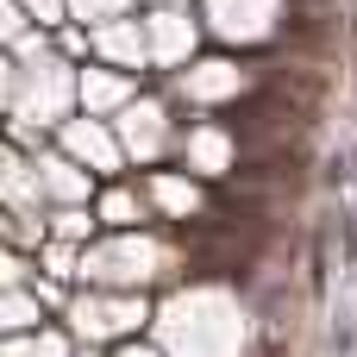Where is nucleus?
Instances as JSON below:
<instances>
[{"label": "nucleus", "mask_w": 357, "mask_h": 357, "mask_svg": "<svg viewBox=\"0 0 357 357\" xmlns=\"http://www.w3.org/2000/svg\"><path fill=\"white\" fill-rule=\"evenodd\" d=\"M169 257H163V245L157 238H113V245H94L88 257H82V276H94V282H113V289H138V282H151V276H169L163 270Z\"/></svg>", "instance_id": "nucleus-1"}, {"label": "nucleus", "mask_w": 357, "mask_h": 357, "mask_svg": "<svg viewBox=\"0 0 357 357\" xmlns=\"http://www.w3.org/2000/svg\"><path fill=\"white\" fill-rule=\"evenodd\" d=\"M138 320H144V301H138L132 289H119V295H75V301H69V326H75V339H88V345L119 339V333H132Z\"/></svg>", "instance_id": "nucleus-2"}, {"label": "nucleus", "mask_w": 357, "mask_h": 357, "mask_svg": "<svg viewBox=\"0 0 357 357\" xmlns=\"http://www.w3.org/2000/svg\"><path fill=\"white\" fill-rule=\"evenodd\" d=\"M163 144H169V119H163V107L144 100V107H132V113L119 119V151H126V157H157Z\"/></svg>", "instance_id": "nucleus-3"}, {"label": "nucleus", "mask_w": 357, "mask_h": 357, "mask_svg": "<svg viewBox=\"0 0 357 357\" xmlns=\"http://www.w3.org/2000/svg\"><path fill=\"white\" fill-rule=\"evenodd\" d=\"M63 144H69V157H82V163H94V169H119V132H100L94 119H69L63 126Z\"/></svg>", "instance_id": "nucleus-4"}, {"label": "nucleus", "mask_w": 357, "mask_h": 357, "mask_svg": "<svg viewBox=\"0 0 357 357\" xmlns=\"http://www.w3.org/2000/svg\"><path fill=\"white\" fill-rule=\"evenodd\" d=\"M144 201H151L163 220H182V226L201 213V188L182 182V176H151V182H144Z\"/></svg>", "instance_id": "nucleus-5"}, {"label": "nucleus", "mask_w": 357, "mask_h": 357, "mask_svg": "<svg viewBox=\"0 0 357 357\" xmlns=\"http://www.w3.org/2000/svg\"><path fill=\"white\" fill-rule=\"evenodd\" d=\"M182 157H188L201 176H226V169H232V138H226L220 126H195V132L182 138Z\"/></svg>", "instance_id": "nucleus-6"}, {"label": "nucleus", "mask_w": 357, "mask_h": 357, "mask_svg": "<svg viewBox=\"0 0 357 357\" xmlns=\"http://www.w3.org/2000/svg\"><path fill=\"white\" fill-rule=\"evenodd\" d=\"M31 169H38L44 201H69V207H75V201H88V176H82L75 163H63V157H38Z\"/></svg>", "instance_id": "nucleus-7"}, {"label": "nucleus", "mask_w": 357, "mask_h": 357, "mask_svg": "<svg viewBox=\"0 0 357 357\" xmlns=\"http://www.w3.org/2000/svg\"><path fill=\"white\" fill-rule=\"evenodd\" d=\"M100 220H107V226H119V232H132V226L144 220V195H132V188H113V195L100 201Z\"/></svg>", "instance_id": "nucleus-8"}, {"label": "nucleus", "mask_w": 357, "mask_h": 357, "mask_svg": "<svg viewBox=\"0 0 357 357\" xmlns=\"http://www.w3.org/2000/svg\"><path fill=\"white\" fill-rule=\"evenodd\" d=\"M126 94V82H113V75H82V100H94V107H113Z\"/></svg>", "instance_id": "nucleus-9"}, {"label": "nucleus", "mask_w": 357, "mask_h": 357, "mask_svg": "<svg viewBox=\"0 0 357 357\" xmlns=\"http://www.w3.org/2000/svg\"><path fill=\"white\" fill-rule=\"evenodd\" d=\"M50 220H56V238H88V232H94V220H88L82 207H63V213H50Z\"/></svg>", "instance_id": "nucleus-10"}, {"label": "nucleus", "mask_w": 357, "mask_h": 357, "mask_svg": "<svg viewBox=\"0 0 357 357\" xmlns=\"http://www.w3.org/2000/svg\"><path fill=\"white\" fill-rule=\"evenodd\" d=\"M119 357H157V351H144V345H126V351H119Z\"/></svg>", "instance_id": "nucleus-11"}, {"label": "nucleus", "mask_w": 357, "mask_h": 357, "mask_svg": "<svg viewBox=\"0 0 357 357\" xmlns=\"http://www.w3.org/2000/svg\"><path fill=\"white\" fill-rule=\"evenodd\" d=\"M0 31H13V13H6V6H0Z\"/></svg>", "instance_id": "nucleus-12"}, {"label": "nucleus", "mask_w": 357, "mask_h": 357, "mask_svg": "<svg viewBox=\"0 0 357 357\" xmlns=\"http://www.w3.org/2000/svg\"><path fill=\"white\" fill-rule=\"evenodd\" d=\"M6 169H13V163H6V151H0V182H6Z\"/></svg>", "instance_id": "nucleus-13"}]
</instances>
